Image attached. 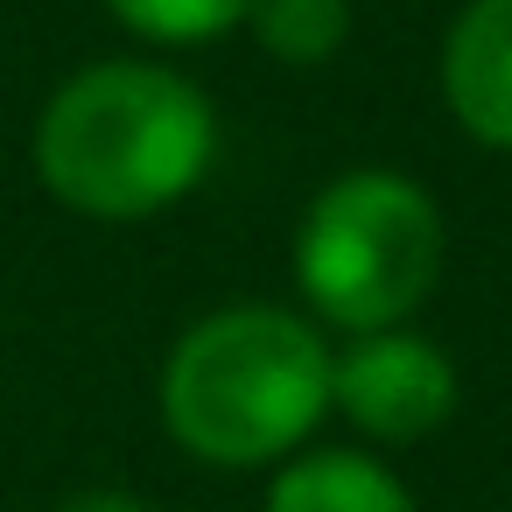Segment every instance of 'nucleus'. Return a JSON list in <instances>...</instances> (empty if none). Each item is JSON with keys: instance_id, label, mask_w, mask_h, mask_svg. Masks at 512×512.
<instances>
[{"instance_id": "423d86ee", "label": "nucleus", "mask_w": 512, "mask_h": 512, "mask_svg": "<svg viewBox=\"0 0 512 512\" xmlns=\"http://www.w3.org/2000/svg\"><path fill=\"white\" fill-rule=\"evenodd\" d=\"M260 512H421L407 477L365 442H309L274 463Z\"/></svg>"}, {"instance_id": "f03ea898", "label": "nucleus", "mask_w": 512, "mask_h": 512, "mask_svg": "<svg viewBox=\"0 0 512 512\" xmlns=\"http://www.w3.org/2000/svg\"><path fill=\"white\" fill-rule=\"evenodd\" d=\"M155 414L211 470H274L330 421V330L288 302L204 309L162 351Z\"/></svg>"}, {"instance_id": "1a4fd4ad", "label": "nucleus", "mask_w": 512, "mask_h": 512, "mask_svg": "<svg viewBox=\"0 0 512 512\" xmlns=\"http://www.w3.org/2000/svg\"><path fill=\"white\" fill-rule=\"evenodd\" d=\"M57 512H155V505L127 484H85V491H64Z\"/></svg>"}, {"instance_id": "6e6552de", "label": "nucleus", "mask_w": 512, "mask_h": 512, "mask_svg": "<svg viewBox=\"0 0 512 512\" xmlns=\"http://www.w3.org/2000/svg\"><path fill=\"white\" fill-rule=\"evenodd\" d=\"M99 8L148 50H204V43L246 29L253 0H99Z\"/></svg>"}, {"instance_id": "7ed1b4c3", "label": "nucleus", "mask_w": 512, "mask_h": 512, "mask_svg": "<svg viewBox=\"0 0 512 512\" xmlns=\"http://www.w3.org/2000/svg\"><path fill=\"white\" fill-rule=\"evenodd\" d=\"M449 260V225L428 183L386 162H358L330 176L295 218L288 267L302 316L316 330H393L435 295Z\"/></svg>"}, {"instance_id": "0eeeda50", "label": "nucleus", "mask_w": 512, "mask_h": 512, "mask_svg": "<svg viewBox=\"0 0 512 512\" xmlns=\"http://www.w3.org/2000/svg\"><path fill=\"white\" fill-rule=\"evenodd\" d=\"M351 22V0H253L246 8V36L288 71H323L351 43Z\"/></svg>"}, {"instance_id": "20e7f679", "label": "nucleus", "mask_w": 512, "mask_h": 512, "mask_svg": "<svg viewBox=\"0 0 512 512\" xmlns=\"http://www.w3.org/2000/svg\"><path fill=\"white\" fill-rule=\"evenodd\" d=\"M456 407H463V372L428 330L393 323L330 344V414L365 449H414L442 435Z\"/></svg>"}, {"instance_id": "f257e3e1", "label": "nucleus", "mask_w": 512, "mask_h": 512, "mask_svg": "<svg viewBox=\"0 0 512 512\" xmlns=\"http://www.w3.org/2000/svg\"><path fill=\"white\" fill-rule=\"evenodd\" d=\"M29 162L71 218L148 225L204 190L218 106L162 57H99L43 99Z\"/></svg>"}, {"instance_id": "39448f33", "label": "nucleus", "mask_w": 512, "mask_h": 512, "mask_svg": "<svg viewBox=\"0 0 512 512\" xmlns=\"http://www.w3.org/2000/svg\"><path fill=\"white\" fill-rule=\"evenodd\" d=\"M435 92L463 141L512 155V0H463L435 50Z\"/></svg>"}]
</instances>
